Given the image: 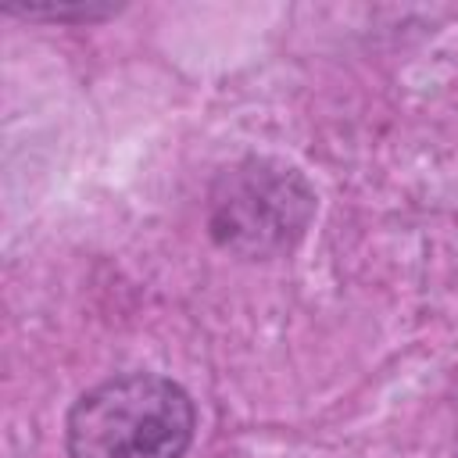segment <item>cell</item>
Listing matches in <instances>:
<instances>
[{"label":"cell","instance_id":"cell-1","mask_svg":"<svg viewBox=\"0 0 458 458\" xmlns=\"http://www.w3.org/2000/svg\"><path fill=\"white\" fill-rule=\"evenodd\" d=\"M190 394L154 372H125L86 390L64 422L68 458H182L193 444Z\"/></svg>","mask_w":458,"mask_h":458},{"label":"cell","instance_id":"cell-2","mask_svg":"<svg viewBox=\"0 0 458 458\" xmlns=\"http://www.w3.org/2000/svg\"><path fill=\"white\" fill-rule=\"evenodd\" d=\"M208 200L215 243L240 258L290 250L315 215V193L304 175L272 157H243L222 168Z\"/></svg>","mask_w":458,"mask_h":458},{"label":"cell","instance_id":"cell-3","mask_svg":"<svg viewBox=\"0 0 458 458\" xmlns=\"http://www.w3.org/2000/svg\"><path fill=\"white\" fill-rule=\"evenodd\" d=\"M4 11L36 18V21H93V18L114 14L118 7H107V4H4Z\"/></svg>","mask_w":458,"mask_h":458}]
</instances>
